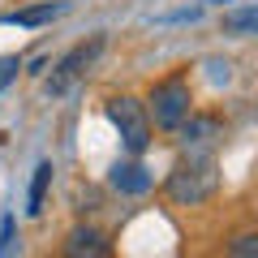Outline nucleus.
<instances>
[{"instance_id":"1","label":"nucleus","mask_w":258,"mask_h":258,"mask_svg":"<svg viewBox=\"0 0 258 258\" xmlns=\"http://www.w3.org/2000/svg\"><path fill=\"white\" fill-rule=\"evenodd\" d=\"M215 189H220V164H215V155H189L168 172V194L181 207L207 203V198H215Z\"/></svg>"},{"instance_id":"2","label":"nucleus","mask_w":258,"mask_h":258,"mask_svg":"<svg viewBox=\"0 0 258 258\" xmlns=\"http://www.w3.org/2000/svg\"><path fill=\"white\" fill-rule=\"evenodd\" d=\"M108 120L120 129V142H125L134 155H142V151L151 147V116H147V108H142L138 99H129V95L112 99L108 103Z\"/></svg>"},{"instance_id":"3","label":"nucleus","mask_w":258,"mask_h":258,"mask_svg":"<svg viewBox=\"0 0 258 258\" xmlns=\"http://www.w3.org/2000/svg\"><path fill=\"white\" fill-rule=\"evenodd\" d=\"M151 116L159 129H181V120L189 116V82L181 74L164 78V82L151 91Z\"/></svg>"},{"instance_id":"4","label":"nucleus","mask_w":258,"mask_h":258,"mask_svg":"<svg viewBox=\"0 0 258 258\" xmlns=\"http://www.w3.org/2000/svg\"><path fill=\"white\" fill-rule=\"evenodd\" d=\"M99 52H103V39H91V43H78L69 56H60V64H56L52 78H47V95H64L95 64V56H99Z\"/></svg>"},{"instance_id":"5","label":"nucleus","mask_w":258,"mask_h":258,"mask_svg":"<svg viewBox=\"0 0 258 258\" xmlns=\"http://www.w3.org/2000/svg\"><path fill=\"white\" fill-rule=\"evenodd\" d=\"M112 189H120V194H129V198H138V194H147L151 189V172L142 164H134V159H120L116 168H112Z\"/></svg>"},{"instance_id":"6","label":"nucleus","mask_w":258,"mask_h":258,"mask_svg":"<svg viewBox=\"0 0 258 258\" xmlns=\"http://www.w3.org/2000/svg\"><path fill=\"white\" fill-rule=\"evenodd\" d=\"M108 249H112V245H108L95 228H74V232H69V241H64V254H74V258H82V254L108 258Z\"/></svg>"},{"instance_id":"7","label":"nucleus","mask_w":258,"mask_h":258,"mask_svg":"<svg viewBox=\"0 0 258 258\" xmlns=\"http://www.w3.org/2000/svg\"><path fill=\"white\" fill-rule=\"evenodd\" d=\"M69 9V5H60V0H47V5H30V9H18V13H5V22L9 26H43V22H56L60 13Z\"/></svg>"},{"instance_id":"8","label":"nucleus","mask_w":258,"mask_h":258,"mask_svg":"<svg viewBox=\"0 0 258 258\" xmlns=\"http://www.w3.org/2000/svg\"><path fill=\"white\" fill-rule=\"evenodd\" d=\"M47 185H52V164H39L35 176H30V189H26V215H39L43 211V198H47Z\"/></svg>"},{"instance_id":"9","label":"nucleus","mask_w":258,"mask_h":258,"mask_svg":"<svg viewBox=\"0 0 258 258\" xmlns=\"http://www.w3.org/2000/svg\"><path fill=\"white\" fill-rule=\"evenodd\" d=\"M215 134H220V120L215 116H185L181 120V138H185V147H198V142H211Z\"/></svg>"},{"instance_id":"10","label":"nucleus","mask_w":258,"mask_h":258,"mask_svg":"<svg viewBox=\"0 0 258 258\" xmlns=\"http://www.w3.org/2000/svg\"><path fill=\"white\" fill-rule=\"evenodd\" d=\"M224 30H228V35H258V9L224 13Z\"/></svg>"},{"instance_id":"11","label":"nucleus","mask_w":258,"mask_h":258,"mask_svg":"<svg viewBox=\"0 0 258 258\" xmlns=\"http://www.w3.org/2000/svg\"><path fill=\"white\" fill-rule=\"evenodd\" d=\"M228 254H232V258H258V232L232 237V241H228Z\"/></svg>"},{"instance_id":"12","label":"nucleus","mask_w":258,"mask_h":258,"mask_svg":"<svg viewBox=\"0 0 258 258\" xmlns=\"http://www.w3.org/2000/svg\"><path fill=\"white\" fill-rule=\"evenodd\" d=\"M18 69H22V56H0V91L18 78Z\"/></svg>"}]
</instances>
